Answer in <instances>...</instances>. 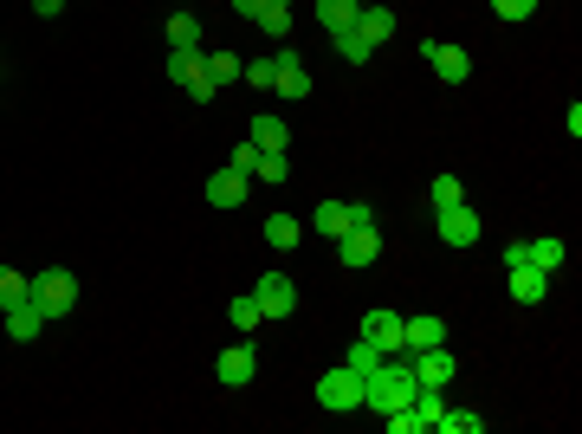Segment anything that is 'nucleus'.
<instances>
[{
  "mask_svg": "<svg viewBox=\"0 0 582 434\" xmlns=\"http://www.w3.org/2000/svg\"><path fill=\"white\" fill-rule=\"evenodd\" d=\"M414 389H421L414 357H408V350H395V357H382L376 370L363 376V409H369V415H395L401 402H414Z\"/></svg>",
  "mask_w": 582,
  "mask_h": 434,
  "instance_id": "obj_1",
  "label": "nucleus"
},
{
  "mask_svg": "<svg viewBox=\"0 0 582 434\" xmlns=\"http://www.w3.org/2000/svg\"><path fill=\"white\" fill-rule=\"evenodd\" d=\"M26 292H33V305L46 311V324L78 311V273H65V266H46L39 279H26Z\"/></svg>",
  "mask_w": 582,
  "mask_h": 434,
  "instance_id": "obj_2",
  "label": "nucleus"
},
{
  "mask_svg": "<svg viewBox=\"0 0 582 434\" xmlns=\"http://www.w3.org/2000/svg\"><path fill=\"white\" fill-rule=\"evenodd\" d=\"M317 409H330V415H356V409H363V376H356L350 363L324 370V376H317Z\"/></svg>",
  "mask_w": 582,
  "mask_h": 434,
  "instance_id": "obj_3",
  "label": "nucleus"
},
{
  "mask_svg": "<svg viewBox=\"0 0 582 434\" xmlns=\"http://www.w3.org/2000/svg\"><path fill=\"white\" fill-rule=\"evenodd\" d=\"M421 59L434 65L440 85H466V78H473V52H466V46H447V39H421Z\"/></svg>",
  "mask_w": 582,
  "mask_h": 434,
  "instance_id": "obj_4",
  "label": "nucleus"
},
{
  "mask_svg": "<svg viewBox=\"0 0 582 434\" xmlns=\"http://www.w3.org/2000/svg\"><path fill=\"white\" fill-rule=\"evenodd\" d=\"M434 227H440V240H447L453 253H473V247H479V214L466 208V201H453V208H434Z\"/></svg>",
  "mask_w": 582,
  "mask_h": 434,
  "instance_id": "obj_5",
  "label": "nucleus"
},
{
  "mask_svg": "<svg viewBox=\"0 0 582 434\" xmlns=\"http://www.w3.org/2000/svg\"><path fill=\"white\" fill-rule=\"evenodd\" d=\"M253 298H259V318H291V311H298V286H291V273H259Z\"/></svg>",
  "mask_w": 582,
  "mask_h": 434,
  "instance_id": "obj_6",
  "label": "nucleus"
},
{
  "mask_svg": "<svg viewBox=\"0 0 582 434\" xmlns=\"http://www.w3.org/2000/svg\"><path fill=\"white\" fill-rule=\"evenodd\" d=\"M337 260L350 266V273L376 266L382 260V234H376V227H350V234H337Z\"/></svg>",
  "mask_w": 582,
  "mask_h": 434,
  "instance_id": "obj_7",
  "label": "nucleus"
},
{
  "mask_svg": "<svg viewBox=\"0 0 582 434\" xmlns=\"http://www.w3.org/2000/svg\"><path fill=\"white\" fill-rule=\"evenodd\" d=\"M272 65H279V78H272V91H279V98L285 104H304V98H311V72H304V59H298V52H272Z\"/></svg>",
  "mask_w": 582,
  "mask_h": 434,
  "instance_id": "obj_8",
  "label": "nucleus"
},
{
  "mask_svg": "<svg viewBox=\"0 0 582 434\" xmlns=\"http://www.w3.org/2000/svg\"><path fill=\"white\" fill-rule=\"evenodd\" d=\"M414 357V376H421V383H434V389H447L453 376H460V357H453L447 344H427V350H408Z\"/></svg>",
  "mask_w": 582,
  "mask_h": 434,
  "instance_id": "obj_9",
  "label": "nucleus"
},
{
  "mask_svg": "<svg viewBox=\"0 0 582 434\" xmlns=\"http://www.w3.org/2000/svg\"><path fill=\"white\" fill-rule=\"evenodd\" d=\"M427 344H447V318H440V311L401 318V350H427Z\"/></svg>",
  "mask_w": 582,
  "mask_h": 434,
  "instance_id": "obj_10",
  "label": "nucleus"
},
{
  "mask_svg": "<svg viewBox=\"0 0 582 434\" xmlns=\"http://www.w3.org/2000/svg\"><path fill=\"white\" fill-rule=\"evenodd\" d=\"M214 376L227 389H246L259 376V357H253V344H233V350H220V363H214Z\"/></svg>",
  "mask_w": 582,
  "mask_h": 434,
  "instance_id": "obj_11",
  "label": "nucleus"
},
{
  "mask_svg": "<svg viewBox=\"0 0 582 434\" xmlns=\"http://www.w3.org/2000/svg\"><path fill=\"white\" fill-rule=\"evenodd\" d=\"M505 286H511V298H518V305H544L550 298V273H537V266H505Z\"/></svg>",
  "mask_w": 582,
  "mask_h": 434,
  "instance_id": "obj_12",
  "label": "nucleus"
},
{
  "mask_svg": "<svg viewBox=\"0 0 582 434\" xmlns=\"http://www.w3.org/2000/svg\"><path fill=\"white\" fill-rule=\"evenodd\" d=\"M363 337L382 350V357H395L401 350V311H363Z\"/></svg>",
  "mask_w": 582,
  "mask_h": 434,
  "instance_id": "obj_13",
  "label": "nucleus"
},
{
  "mask_svg": "<svg viewBox=\"0 0 582 434\" xmlns=\"http://www.w3.org/2000/svg\"><path fill=\"white\" fill-rule=\"evenodd\" d=\"M39 331H46V311L33 305V292H26L20 305H7V337H13V344H33Z\"/></svg>",
  "mask_w": 582,
  "mask_h": 434,
  "instance_id": "obj_14",
  "label": "nucleus"
},
{
  "mask_svg": "<svg viewBox=\"0 0 582 434\" xmlns=\"http://www.w3.org/2000/svg\"><path fill=\"white\" fill-rule=\"evenodd\" d=\"M356 33H363L369 46L395 39V7H382V0H363V7H356Z\"/></svg>",
  "mask_w": 582,
  "mask_h": 434,
  "instance_id": "obj_15",
  "label": "nucleus"
},
{
  "mask_svg": "<svg viewBox=\"0 0 582 434\" xmlns=\"http://www.w3.org/2000/svg\"><path fill=\"white\" fill-rule=\"evenodd\" d=\"M246 182H253V175L214 169V175H207V201H214V208H240V201H246Z\"/></svg>",
  "mask_w": 582,
  "mask_h": 434,
  "instance_id": "obj_16",
  "label": "nucleus"
},
{
  "mask_svg": "<svg viewBox=\"0 0 582 434\" xmlns=\"http://www.w3.org/2000/svg\"><path fill=\"white\" fill-rule=\"evenodd\" d=\"M563 260H570V247H563L557 234H544V240H524V266H537V273H557Z\"/></svg>",
  "mask_w": 582,
  "mask_h": 434,
  "instance_id": "obj_17",
  "label": "nucleus"
},
{
  "mask_svg": "<svg viewBox=\"0 0 582 434\" xmlns=\"http://www.w3.org/2000/svg\"><path fill=\"white\" fill-rule=\"evenodd\" d=\"M298 240H304V221H298V214H266V247L272 253H291Z\"/></svg>",
  "mask_w": 582,
  "mask_h": 434,
  "instance_id": "obj_18",
  "label": "nucleus"
},
{
  "mask_svg": "<svg viewBox=\"0 0 582 434\" xmlns=\"http://www.w3.org/2000/svg\"><path fill=\"white\" fill-rule=\"evenodd\" d=\"M169 46L175 52H207V33H201L194 13H169Z\"/></svg>",
  "mask_w": 582,
  "mask_h": 434,
  "instance_id": "obj_19",
  "label": "nucleus"
},
{
  "mask_svg": "<svg viewBox=\"0 0 582 434\" xmlns=\"http://www.w3.org/2000/svg\"><path fill=\"white\" fill-rule=\"evenodd\" d=\"M311 234H324V240L350 234V201H324V208H311Z\"/></svg>",
  "mask_w": 582,
  "mask_h": 434,
  "instance_id": "obj_20",
  "label": "nucleus"
},
{
  "mask_svg": "<svg viewBox=\"0 0 582 434\" xmlns=\"http://www.w3.org/2000/svg\"><path fill=\"white\" fill-rule=\"evenodd\" d=\"M253 143H259V149H279V156H285L291 124H285V117H272V111H259V117H253Z\"/></svg>",
  "mask_w": 582,
  "mask_h": 434,
  "instance_id": "obj_21",
  "label": "nucleus"
},
{
  "mask_svg": "<svg viewBox=\"0 0 582 434\" xmlns=\"http://www.w3.org/2000/svg\"><path fill=\"white\" fill-rule=\"evenodd\" d=\"M434 428H440V434H485V415H473V409H453V402H447V409L434 415Z\"/></svg>",
  "mask_w": 582,
  "mask_h": 434,
  "instance_id": "obj_22",
  "label": "nucleus"
},
{
  "mask_svg": "<svg viewBox=\"0 0 582 434\" xmlns=\"http://www.w3.org/2000/svg\"><path fill=\"white\" fill-rule=\"evenodd\" d=\"M201 65H207V78H214V85H240V52H201Z\"/></svg>",
  "mask_w": 582,
  "mask_h": 434,
  "instance_id": "obj_23",
  "label": "nucleus"
},
{
  "mask_svg": "<svg viewBox=\"0 0 582 434\" xmlns=\"http://www.w3.org/2000/svg\"><path fill=\"white\" fill-rule=\"evenodd\" d=\"M356 7H363V0H317V20L337 33V26H356Z\"/></svg>",
  "mask_w": 582,
  "mask_h": 434,
  "instance_id": "obj_24",
  "label": "nucleus"
},
{
  "mask_svg": "<svg viewBox=\"0 0 582 434\" xmlns=\"http://www.w3.org/2000/svg\"><path fill=\"white\" fill-rule=\"evenodd\" d=\"M427 201H434V208H453V201H466V182L460 175H434V182H427Z\"/></svg>",
  "mask_w": 582,
  "mask_h": 434,
  "instance_id": "obj_25",
  "label": "nucleus"
},
{
  "mask_svg": "<svg viewBox=\"0 0 582 434\" xmlns=\"http://www.w3.org/2000/svg\"><path fill=\"white\" fill-rule=\"evenodd\" d=\"M240 78H246V85H253V91H272V78H279V65H272V52H259V59H246V65H240Z\"/></svg>",
  "mask_w": 582,
  "mask_h": 434,
  "instance_id": "obj_26",
  "label": "nucleus"
},
{
  "mask_svg": "<svg viewBox=\"0 0 582 434\" xmlns=\"http://www.w3.org/2000/svg\"><path fill=\"white\" fill-rule=\"evenodd\" d=\"M330 39H337V52H343V59H350V65H363L369 52H376V46H369L363 33H356V26H337V33H330Z\"/></svg>",
  "mask_w": 582,
  "mask_h": 434,
  "instance_id": "obj_27",
  "label": "nucleus"
},
{
  "mask_svg": "<svg viewBox=\"0 0 582 434\" xmlns=\"http://www.w3.org/2000/svg\"><path fill=\"white\" fill-rule=\"evenodd\" d=\"M259 33L285 46V39H291V7H259Z\"/></svg>",
  "mask_w": 582,
  "mask_h": 434,
  "instance_id": "obj_28",
  "label": "nucleus"
},
{
  "mask_svg": "<svg viewBox=\"0 0 582 434\" xmlns=\"http://www.w3.org/2000/svg\"><path fill=\"white\" fill-rule=\"evenodd\" d=\"M227 318H233V331H259V298H253V292H240V298L227 305Z\"/></svg>",
  "mask_w": 582,
  "mask_h": 434,
  "instance_id": "obj_29",
  "label": "nucleus"
},
{
  "mask_svg": "<svg viewBox=\"0 0 582 434\" xmlns=\"http://www.w3.org/2000/svg\"><path fill=\"white\" fill-rule=\"evenodd\" d=\"M343 363H350L356 376H369V370H376V363H382V350L369 344V337H356V344H350V357H343Z\"/></svg>",
  "mask_w": 582,
  "mask_h": 434,
  "instance_id": "obj_30",
  "label": "nucleus"
},
{
  "mask_svg": "<svg viewBox=\"0 0 582 434\" xmlns=\"http://www.w3.org/2000/svg\"><path fill=\"white\" fill-rule=\"evenodd\" d=\"M253 175H259V182H285V175H291V162L279 156V149H259V169H253Z\"/></svg>",
  "mask_w": 582,
  "mask_h": 434,
  "instance_id": "obj_31",
  "label": "nucleus"
},
{
  "mask_svg": "<svg viewBox=\"0 0 582 434\" xmlns=\"http://www.w3.org/2000/svg\"><path fill=\"white\" fill-rule=\"evenodd\" d=\"M20 298H26V279L13 273V266H0V311H7V305H20Z\"/></svg>",
  "mask_w": 582,
  "mask_h": 434,
  "instance_id": "obj_32",
  "label": "nucleus"
},
{
  "mask_svg": "<svg viewBox=\"0 0 582 434\" xmlns=\"http://www.w3.org/2000/svg\"><path fill=\"white\" fill-rule=\"evenodd\" d=\"M194 72H201V52H169V78H175V85H188Z\"/></svg>",
  "mask_w": 582,
  "mask_h": 434,
  "instance_id": "obj_33",
  "label": "nucleus"
},
{
  "mask_svg": "<svg viewBox=\"0 0 582 434\" xmlns=\"http://www.w3.org/2000/svg\"><path fill=\"white\" fill-rule=\"evenodd\" d=\"M182 91H188V98H194V104H214V98H220V85H214V78H207V65H201V72H194V78H188V85H182Z\"/></svg>",
  "mask_w": 582,
  "mask_h": 434,
  "instance_id": "obj_34",
  "label": "nucleus"
},
{
  "mask_svg": "<svg viewBox=\"0 0 582 434\" xmlns=\"http://www.w3.org/2000/svg\"><path fill=\"white\" fill-rule=\"evenodd\" d=\"M227 169H240V175H253V169H259V143H253V137H246V143H240V149H233V156H227Z\"/></svg>",
  "mask_w": 582,
  "mask_h": 434,
  "instance_id": "obj_35",
  "label": "nucleus"
},
{
  "mask_svg": "<svg viewBox=\"0 0 582 434\" xmlns=\"http://www.w3.org/2000/svg\"><path fill=\"white\" fill-rule=\"evenodd\" d=\"M492 7H498V20H531L537 0H492Z\"/></svg>",
  "mask_w": 582,
  "mask_h": 434,
  "instance_id": "obj_36",
  "label": "nucleus"
},
{
  "mask_svg": "<svg viewBox=\"0 0 582 434\" xmlns=\"http://www.w3.org/2000/svg\"><path fill=\"white\" fill-rule=\"evenodd\" d=\"M350 227H376V208H369V201H350Z\"/></svg>",
  "mask_w": 582,
  "mask_h": 434,
  "instance_id": "obj_37",
  "label": "nucleus"
},
{
  "mask_svg": "<svg viewBox=\"0 0 582 434\" xmlns=\"http://www.w3.org/2000/svg\"><path fill=\"white\" fill-rule=\"evenodd\" d=\"M33 13H39V20H59V13H65V0H33Z\"/></svg>",
  "mask_w": 582,
  "mask_h": 434,
  "instance_id": "obj_38",
  "label": "nucleus"
},
{
  "mask_svg": "<svg viewBox=\"0 0 582 434\" xmlns=\"http://www.w3.org/2000/svg\"><path fill=\"white\" fill-rule=\"evenodd\" d=\"M259 7H266V0H233V13H240V20H259Z\"/></svg>",
  "mask_w": 582,
  "mask_h": 434,
  "instance_id": "obj_39",
  "label": "nucleus"
},
{
  "mask_svg": "<svg viewBox=\"0 0 582 434\" xmlns=\"http://www.w3.org/2000/svg\"><path fill=\"white\" fill-rule=\"evenodd\" d=\"M266 7H291V0H266Z\"/></svg>",
  "mask_w": 582,
  "mask_h": 434,
  "instance_id": "obj_40",
  "label": "nucleus"
}]
</instances>
